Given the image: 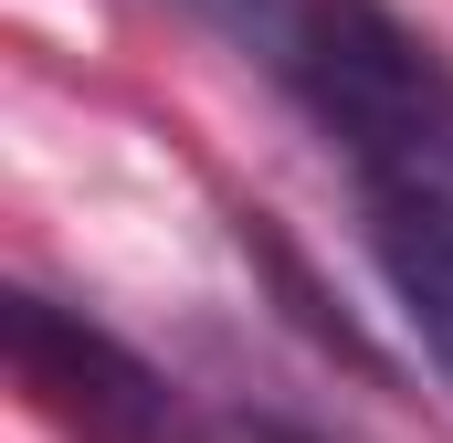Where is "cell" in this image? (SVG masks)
I'll use <instances>...</instances> for the list:
<instances>
[{"label":"cell","instance_id":"6da1fadb","mask_svg":"<svg viewBox=\"0 0 453 443\" xmlns=\"http://www.w3.org/2000/svg\"><path fill=\"white\" fill-rule=\"evenodd\" d=\"M274 74L338 137L358 212H401L453 232V64L390 0H306Z\"/></svg>","mask_w":453,"mask_h":443},{"label":"cell","instance_id":"7a4b0ae2","mask_svg":"<svg viewBox=\"0 0 453 443\" xmlns=\"http://www.w3.org/2000/svg\"><path fill=\"white\" fill-rule=\"evenodd\" d=\"M0 348H11V380L32 391L42 423H64L74 443H211V423L180 401L169 369H148L127 338H106L96 317L11 285L0 296Z\"/></svg>","mask_w":453,"mask_h":443},{"label":"cell","instance_id":"3957f363","mask_svg":"<svg viewBox=\"0 0 453 443\" xmlns=\"http://www.w3.org/2000/svg\"><path fill=\"white\" fill-rule=\"evenodd\" d=\"M358 232H369L380 285L401 296L411 338L433 348V369H443V391H453V232H433V222H401V212H358Z\"/></svg>","mask_w":453,"mask_h":443},{"label":"cell","instance_id":"277c9868","mask_svg":"<svg viewBox=\"0 0 453 443\" xmlns=\"http://www.w3.org/2000/svg\"><path fill=\"white\" fill-rule=\"evenodd\" d=\"M190 11H211L232 43H242V53H264V64H274V53H285V32L306 21V0H190Z\"/></svg>","mask_w":453,"mask_h":443}]
</instances>
